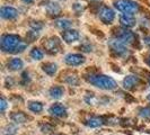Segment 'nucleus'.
Listing matches in <instances>:
<instances>
[{
  "instance_id": "obj_1",
  "label": "nucleus",
  "mask_w": 150,
  "mask_h": 135,
  "mask_svg": "<svg viewBox=\"0 0 150 135\" xmlns=\"http://www.w3.org/2000/svg\"><path fill=\"white\" fill-rule=\"evenodd\" d=\"M0 46H1V50L4 52L18 53V52H23L26 49L27 44L19 36H17V35L6 34V35H2L1 36Z\"/></svg>"
},
{
  "instance_id": "obj_2",
  "label": "nucleus",
  "mask_w": 150,
  "mask_h": 135,
  "mask_svg": "<svg viewBox=\"0 0 150 135\" xmlns=\"http://www.w3.org/2000/svg\"><path fill=\"white\" fill-rule=\"evenodd\" d=\"M87 80L93 86L97 87L99 89L113 90L117 87V83L113 78L104 75H90L89 78H87Z\"/></svg>"
},
{
  "instance_id": "obj_3",
  "label": "nucleus",
  "mask_w": 150,
  "mask_h": 135,
  "mask_svg": "<svg viewBox=\"0 0 150 135\" xmlns=\"http://www.w3.org/2000/svg\"><path fill=\"white\" fill-rule=\"evenodd\" d=\"M114 6L124 14H134L139 10V5L133 0H115Z\"/></svg>"
},
{
  "instance_id": "obj_4",
  "label": "nucleus",
  "mask_w": 150,
  "mask_h": 135,
  "mask_svg": "<svg viewBox=\"0 0 150 135\" xmlns=\"http://www.w3.org/2000/svg\"><path fill=\"white\" fill-rule=\"evenodd\" d=\"M113 34H114L115 38L120 39L121 42L124 43V44H131V43H133V41L135 39V35L132 32H130L128 30H124V28H120V27L114 28L113 30Z\"/></svg>"
},
{
  "instance_id": "obj_5",
  "label": "nucleus",
  "mask_w": 150,
  "mask_h": 135,
  "mask_svg": "<svg viewBox=\"0 0 150 135\" xmlns=\"http://www.w3.org/2000/svg\"><path fill=\"white\" fill-rule=\"evenodd\" d=\"M108 46L111 49L113 53H115L116 55H127L129 53L128 49L124 43H122L120 39L117 38H112L108 41Z\"/></svg>"
},
{
  "instance_id": "obj_6",
  "label": "nucleus",
  "mask_w": 150,
  "mask_h": 135,
  "mask_svg": "<svg viewBox=\"0 0 150 135\" xmlns=\"http://www.w3.org/2000/svg\"><path fill=\"white\" fill-rule=\"evenodd\" d=\"M99 19L104 24H111L114 20V17H115V13L114 10L108 7H103L99 10Z\"/></svg>"
},
{
  "instance_id": "obj_7",
  "label": "nucleus",
  "mask_w": 150,
  "mask_h": 135,
  "mask_svg": "<svg viewBox=\"0 0 150 135\" xmlns=\"http://www.w3.org/2000/svg\"><path fill=\"white\" fill-rule=\"evenodd\" d=\"M64 61L68 65L77 67V65H80L85 62V56L81 54H68Z\"/></svg>"
},
{
  "instance_id": "obj_8",
  "label": "nucleus",
  "mask_w": 150,
  "mask_h": 135,
  "mask_svg": "<svg viewBox=\"0 0 150 135\" xmlns=\"http://www.w3.org/2000/svg\"><path fill=\"white\" fill-rule=\"evenodd\" d=\"M44 47L45 50L50 54H55L59 51V45H60V41L57 37H52L50 39H47L46 42H44Z\"/></svg>"
},
{
  "instance_id": "obj_9",
  "label": "nucleus",
  "mask_w": 150,
  "mask_h": 135,
  "mask_svg": "<svg viewBox=\"0 0 150 135\" xmlns=\"http://www.w3.org/2000/svg\"><path fill=\"white\" fill-rule=\"evenodd\" d=\"M49 112L53 116H55V117H64V116H67L66 107L60 105V104H54V105L51 106L50 109H49Z\"/></svg>"
},
{
  "instance_id": "obj_10",
  "label": "nucleus",
  "mask_w": 150,
  "mask_h": 135,
  "mask_svg": "<svg viewBox=\"0 0 150 135\" xmlns=\"http://www.w3.org/2000/svg\"><path fill=\"white\" fill-rule=\"evenodd\" d=\"M139 83H140V79H139V77H137V75H128V77L124 78V80H123V86H124L125 89H128V90L133 89V88L137 87Z\"/></svg>"
},
{
  "instance_id": "obj_11",
  "label": "nucleus",
  "mask_w": 150,
  "mask_h": 135,
  "mask_svg": "<svg viewBox=\"0 0 150 135\" xmlns=\"http://www.w3.org/2000/svg\"><path fill=\"white\" fill-rule=\"evenodd\" d=\"M62 38L66 43H72L79 38V33L76 30H67L62 32Z\"/></svg>"
},
{
  "instance_id": "obj_12",
  "label": "nucleus",
  "mask_w": 150,
  "mask_h": 135,
  "mask_svg": "<svg viewBox=\"0 0 150 135\" xmlns=\"http://www.w3.org/2000/svg\"><path fill=\"white\" fill-rule=\"evenodd\" d=\"M0 15H1L2 18H5V19H13V18L17 17L18 11L13 7H1V9H0Z\"/></svg>"
},
{
  "instance_id": "obj_13",
  "label": "nucleus",
  "mask_w": 150,
  "mask_h": 135,
  "mask_svg": "<svg viewBox=\"0 0 150 135\" xmlns=\"http://www.w3.org/2000/svg\"><path fill=\"white\" fill-rule=\"evenodd\" d=\"M120 22L124 27H132L135 25V18L132 14H122L120 16Z\"/></svg>"
},
{
  "instance_id": "obj_14",
  "label": "nucleus",
  "mask_w": 150,
  "mask_h": 135,
  "mask_svg": "<svg viewBox=\"0 0 150 135\" xmlns=\"http://www.w3.org/2000/svg\"><path fill=\"white\" fill-rule=\"evenodd\" d=\"M10 118H11L13 122H15L17 124H23V123H26L27 122L28 116L26 114H24L23 112H11Z\"/></svg>"
},
{
  "instance_id": "obj_15",
  "label": "nucleus",
  "mask_w": 150,
  "mask_h": 135,
  "mask_svg": "<svg viewBox=\"0 0 150 135\" xmlns=\"http://www.w3.org/2000/svg\"><path fill=\"white\" fill-rule=\"evenodd\" d=\"M64 94V89L60 87V86H55V87H52L51 89L49 90V95L51 96V98H54V99H59L63 96Z\"/></svg>"
},
{
  "instance_id": "obj_16",
  "label": "nucleus",
  "mask_w": 150,
  "mask_h": 135,
  "mask_svg": "<svg viewBox=\"0 0 150 135\" xmlns=\"http://www.w3.org/2000/svg\"><path fill=\"white\" fill-rule=\"evenodd\" d=\"M23 68V61L18 58H14L8 62V69H10L11 71H17L21 70Z\"/></svg>"
},
{
  "instance_id": "obj_17",
  "label": "nucleus",
  "mask_w": 150,
  "mask_h": 135,
  "mask_svg": "<svg viewBox=\"0 0 150 135\" xmlns=\"http://www.w3.org/2000/svg\"><path fill=\"white\" fill-rule=\"evenodd\" d=\"M103 123H104V120H103V118H100V117H90L89 120L86 122V125H87L88 127L95 128V127L102 126Z\"/></svg>"
},
{
  "instance_id": "obj_18",
  "label": "nucleus",
  "mask_w": 150,
  "mask_h": 135,
  "mask_svg": "<svg viewBox=\"0 0 150 135\" xmlns=\"http://www.w3.org/2000/svg\"><path fill=\"white\" fill-rule=\"evenodd\" d=\"M42 69H43V71H44L46 75H53L55 72H57L58 67H57V64H55V63H51V62H49V63H44V64L42 65Z\"/></svg>"
},
{
  "instance_id": "obj_19",
  "label": "nucleus",
  "mask_w": 150,
  "mask_h": 135,
  "mask_svg": "<svg viewBox=\"0 0 150 135\" xmlns=\"http://www.w3.org/2000/svg\"><path fill=\"white\" fill-rule=\"evenodd\" d=\"M46 10L50 15H59L61 8L58 4H54V2H49L47 7H46Z\"/></svg>"
},
{
  "instance_id": "obj_20",
  "label": "nucleus",
  "mask_w": 150,
  "mask_h": 135,
  "mask_svg": "<svg viewBox=\"0 0 150 135\" xmlns=\"http://www.w3.org/2000/svg\"><path fill=\"white\" fill-rule=\"evenodd\" d=\"M28 109H30V112L38 114V112H41L43 110V105L40 101H30V104H28Z\"/></svg>"
},
{
  "instance_id": "obj_21",
  "label": "nucleus",
  "mask_w": 150,
  "mask_h": 135,
  "mask_svg": "<svg viewBox=\"0 0 150 135\" xmlns=\"http://www.w3.org/2000/svg\"><path fill=\"white\" fill-rule=\"evenodd\" d=\"M43 52L38 49V47H34L32 51H30V56H32V59H34V60H41V59H43Z\"/></svg>"
},
{
  "instance_id": "obj_22",
  "label": "nucleus",
  "mask_w": 150,
  "mask_h": 135,
  "mask_svg": "<svg viewBox=\"0 0 150 135\" xmlns=\"http://www.w3.org/2000/svg\"><path fill=\"white\" fill-rule=\"evenodd\" d=\"M70 25H71V22L68 20V19H58V20H55V26L60 27V28H67Z\"/></svg>"
},
{
  "instance_id": "obj_23",
  "label": "nucleus",
  "mask_w": 150,
  "mask_h": 135,
  "mask_svg": "<svg viewBox=\"0 0 150 135\" xmlns=\"http://www.w3.org/2000/svg\"><path fill=\"white\" fill-rule=\"evenodd\" d=\"M38 37V30H30V32L27 33V35H26V39H27V41H30V42L35 41Z\"/></svg>"
},
{
  "instance_id": "obj_24",
  "label": "nucleus",
  "mask_w": 150,
  "mask_h": 135,
  "mask_svg": "<svg viewBox=\"0 0 150 135\" xmlns=\"http://www.w3.org/2000/svg\"><path fill=\"white\" fill-rule=\"evenodd\" d=\"M66 82H68L71 86H77L79 83V79L77 75H69L67 79H66Z\"/></svg>"
},
{
  "instance_id": "obj_25",
  "label": "nucleus",
  "mask_w": 150,
  "mask_h": 135,
  "mask_svg": "<svg viewBox=\"0 0 150 135\" xmlns=\"http://www.w3.org/2000/svg\"><path fill=\"white\" fill-rule=\"evenodd\" d=\"M139 115L143 117V118H147V120H150V108L149 107H146V108H141L139 110Z\"/></svg>"
},
{
  "instance_id": "obj_26",
  "label": "nucleus",
  "mask_w": 150,
  "mask_h": 135,
  "mask_svg": "<svg viewBox=\"0 0 150 135\" xmlns=\"http://www.w3.org/2000/svg\"><path fill=\"white\" fill-rule=\"evenodd\" d=\"M16 129H17V128H16L15 126H13V125H8L7 127L5 128L4 135H15Z\"/></svg>"
},
{
  "instance_id": "obj_27",
  "label": "nucleus",
  "mask_w": 150,
  "mask_h": 135,
  "mask_svg": "<svg viewBox=\"0 0 150 135\" xmlns=\"http://www.w3.org/2000/svg\"><path fill=\"white\" fill-rule=\"evenodd\" d=\"M6 108H7V100L4 97H1V99H0V110H1V112H5Z\"/></svg>"
},
{
  "instance_id": "obj_28",
  "label": "nucleus",
  "mask_w": 150,
  "mask_h": 135,
  "mask_svg": "<svg viewBox=\"0 0 150 135\" xmlns=\"http://www.w3.org/2000/svg\"><path fill=\"white\" fill-rule=\"evenodd\" d=\"M41 129H42V132H50V131L53 129V126L50 125V124H45V125H43V126L41 127Z\"/></svg>"
},
{
  "instance_id": "obj_29",
  "label": "nucleus",
  "mask_w": 150,
  "mask_h": 135,
  "mask_svg": "<svg viewBox=\"0 0 150 135\" xmlns=\"http://www.w3.org/2000/svg\"><path fill=\"white\" fill-rule=\"evenodd\" d=\"M30 26L33 27V28H35V30H40V28H42V24L40 22H30Z\"/></svg>"
},
{
  "instance_id": "obj_30",
  "label": "nucleus",
  "mask_w": 150,
  "mask_h": 135,
  "mask_svg": "<svg viewBox=\"0 0 150 135\" xmlns=\"http://www.w3.org/2000/svg\"><path fill=\"white\" fill-rule=\"evenodd\" d=\"M74 9H75L77 13H80V11H83V7L80 5V4H75V5H74Z\"/></svg>"
},
{
  "instance_id": "obj_31",
  "label": "nucleus",
  "mask_w": 150,
  "mask_h": 135,
  "mask_svg": "<svg viewBox=\"0 0 150 135\" xmlns=\"http://www.w3.org/2000/svg\"><path fill=\"white\" fill-rule=\"evenodd\" d=\"M144 44L150 46V36H147V37H144Z\"/></svg>"
},
{
  "instance_id": "obj_32",
  "label": "nucleus",
  "mask_w": 150,
  "mask_h": 135,
  "mask_svg": "<svg viewBox=\"0 0 150 135\" xmlns=\"http://www.w3.org/2000/svg\"><path fill=\"white\" fill-rule=\"evenodd\" d=\"M146 62H147V64H148V65H150V54L146 58Z\"/></svg>"
},
{
  "instance_id": "obj_33",
  "label": "nucleus",
  "mask_w": 150,
  "mask_h": 135,
  "mask_svg": "<svg viewBox=\"0 0 150 135\" xmlns=\"http://www.w3.org/2000/svg\"><path fill=\"white\" fill-rule=\"evenodd\" d=\"M25 4H30V2H33V0H23Z\"/></svg>"
},
{
  "instance_id": "obj_34",
  "label": "nucleus",
  "mask_w": 150,
  "mask_h": 135,
  "mask_svg": "<svg viewBox=\"0 0 150 135\" xmlns=\"http://www.w3.org/2000/svg\"><path fill=\"white\" fill-rule=\"evenodd\" d=\"M148 81H149V84H150V75H149V77H148Z\"/></svg>"
}]
</instances>
